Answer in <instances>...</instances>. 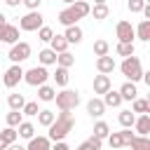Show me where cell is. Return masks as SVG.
Masks as SVG:
<instances>
[{"instance_id":"6da1fadb","label":"cell","mask_w":150,"mask_h":150,"mask_svg":"<svg viewBox=\"0 0 150 150\" xmlns=\"http://www.w3.org/2000/svg\"><path fill=\"white\" fill-rule=\"evenodd\" d=\"M47 129H49L47 138H49L52 143H54V141H66V136L75 129V117H73V112H70V110H61Z\"/></svg>"},{"instance_id":"7a4b0ae2","label":"cell","mask_w":150,"mask_h":150,"mask_svg":"<svg viewBox=\"0 0 150 150\" xmlns=\"http://www.w3.org/2000/svg\"><path fill=\"white\" fill-rule=\"evenodd\" d=\"M89 9H91V5H89L87 0H75L73 5H68L66 9L59 12V23H61V26H73V23H77L80 19L89 16Z\"/></svg>"},{"instance_id":"3957f363","label":"cell","mask_w":150,"mask_h":150,"mask_svg":"<svg viewBox=\"0 0 150 150\" xmlns=\"http://www.w3.org/2000/svg\"><path fill=\"white\" fill-rule=\"evenodd\" d=\"M120 70H122V75L129 80V82H138L141 77H143V63H141V59L138 56H124V61L120 63Z\"/></svg>"},{"instance_id":"277c9868","label":"cell","mask_w":150,"mask_h":150,"mask_svg":"<svg viewBox=\"0 0 150 150\" xmlns=\"http://www.w3.org/2000/svg\"><path fill=\"white\" fill-rule=\"evenodd\" d=\"M54 101H56V108H59V110H75V108L80 105V91L63 87L61 91H56Z\"/></svg>"},{"instance_id":"5b68a950","label":"cell","mask_w":150,"mask_h":150,"mask_svg":"<svg viewBox=\"0 0 150 150\" xmlns=\"http://www.w3.org/2000/svg\"><path fill=\"white\" fill-rule=\"evenodd\" d=\"M40 26H45V16L40 14V9H30L19 19V28L26 33H35Z\"/></svg>"},{"instance_id":"8992f818","label":"cell","mask_w":150,"mask_h":150,"mask_svg":"<svg viewBox=\"0 0 150 150\" xmlns=\"http://www.w3.org/2000/svg\"><path fill=\"white\" fill-rule=\"evenodd\" d=\"M47 80H49L47 66H33V68L23 70V82L30 84V87H40V84H45Z\"/></svg>"},{"instance_id":"52a82bcc","label":"cell","mask_w":150,"mask_h":150,"mask_svg":"<svg viewBox=\"0 0 150 150\" xmlns=\"http://www.w3.org/2000/svg\"><path fill=\"white\" fill-rule=\"evenodd\" d=\"M7 59H9L12 63H23L26 59H30V45H28V42H23V40L14 42V45L9 47Z\"/></svg>"},{"instance_id":"ba28073f","label":"cell","mask_w":150,"mask_h":150,"mask_svg":"<svg viewBox=\"0 0 150 150\" xmlns=\"http://www.w3.org/2000/svg\"><path fill=\"white\" fill-rule=\"evenodd\" d=\"M21 80H23V68H21V63H12V66L5 70V75H2V84H5L7 89H14Z\"/></svg>"},{"instance_id":"9c48e42d","label":"cell","mask_w":150,"mask_h":150,"mask_svg":"<svg viewBox=\"0 0 150 150\" xmlns=\"http://www.w3.org/2000/svg\"><path fill=\"white\" fill-rule=\"evenodd\" d=\"M115 35H117V42H134L136 33H134L131 21H127V19L117 21V26H115Z\"/></svg>"},{"instance_id":"30bf717a","label":"cell","mask_w":150,"mask_h":150,"mask_svg":"<svg viewBox=\"0 0 150 150\" xmlns=\"http://www.w3.org/2000/svg\"><path fill=\"white\" fill-rule=\"evenodd\" d=\"M14 42H19V26L5 21L0 26V45H14Z\"/></svg>"},{"instance_id":"8fae6325","label":"cell","mask_w":150,"mask_h":150,"mask_svg":"<svg viewBox=\"0 0 150 150\" xmlns=\"http://www.w3.org/2000/svg\"><path fill=\"white\" fill-rule=\"evenodd\" d=\"M115 68H117V63H115V59H112L110 54H105V56H96V70H98V73L110 75Z\"/></svg>"},{"instance_id":"7c38bea8","label":"cell","mask_w":150,"mask_h":150,"mask_svg":"<svg viewBox=\"0 0 150 150\" xmlns=\"http://www.w3.org/2000/svg\"><path fill=\"white\" fill-rule=\"evenodd\" d=\"M91 87H94V94H105L110 87H112V82H110V75H103V73H98V75H94V82H91Z\"/></svg>"},{"instance_id":"4fadbf2b","label":"cell","mask_w":150,"mask_h":150,"mask_svg":"<svg viewBox=\"0 0 150 150\" xmlns=\"http://www.w3.org/2000/svg\"><path fill=\"white\" fill-rule=\"evenodd\" d=\"M63 38L68 40V45H80V42H82V38H84V30H82L77 23H73V26H66Z\"/></svg>"},{"instance_id":"5bb4252c","label":"cell","mask_w":150,"mask_h":150,"mask_svg":"<svg viewBox=\"0 0 150 150\" xmlns=\"http://www.w3.org/2000/svg\"><path fill=\"white\" fill-rule=\"evenodd\" d=\"M87 112H89V117H101L103 112H105V103L98 98V96H94V98H89L87 101Z\"/></svg>"},{"instance_id":"9a60e30c","label":"cell","mask_w":150,"mask_h":150,"mask_svg":"<svg viewBox=\"0 0 150 150\" xmlns=\"http://www.w3.org/2000/svg\"><path fill=\"white\" fill-rule=\"evenodd\" d=\"M134 129H136L138 136H148V134H150V112L138 115V117L134 120Z\"/></svg>"},{"instance_id":"2e32d148","label":"cell","mask_w":150,"mask_h":150,"mask_svg":"<svg viewBox=\"0 0 150 150\" xmlns=\"http://www.w3.org/2000/svg\"><path fill=\"white\" fill-rule=\"evenodd\" d=\"M117 91H120L122 101H134V98L138 96V87H136V82H129V80H127V82H124Z\"/></svg>"},{"instance_id":"e0dca14e","label":"cell","mask_w":150,"mask_h":150,"mask_svg":"<svg viewBox=\"0 0 150 150\" xmlns=\"http://www.w3.org/2000/svg\"><path fill=\"white\" fill-rule=\"evenodd\" d=\"M103 103H105V108H120L122 105V96H120V91H115L112 87L103 94V98H101Z\"/></svg>"},{"instance_id":"ac0fdd59","label":"cell","mask_w":150,"mask_h":150,"mask_svg":"<svg viewBox=\"0 0 150 150\" xmlns=\"http://www.w3.org/2000/svg\"><path fill=\"white\" fill-rule=\"evenodd\" d=\"M52 148V141L47 136H33L26 145V150H49Z\"/></svg>"},{"instance_id":"d6986e66","label":"cell","mask_w":150,"mask_h":150,"mask_svg":"<svg viewBox=\"0 0 150 150\" xmlns=\"http://www.w3.org/2000/svg\"><path fill=\"white\" fill-rule=\"evenodd\" d=\"M38 61H40V66H56V52L45 47L38 52Z\"/></svg>"},{"instance_id":"ffe728a7","label":"cell","mask_w":150,"mask_h":150,"mask_svg":"<svg viewBox=\"0 0 150 150\" xmlns=\"http://www.w3.org/2000/svg\"><path fill=\"white\" fill-rule=\"evenodd\" d=\"M134 33H136V38H138L141 42H150V19H143V21L134 28Z\"/></svg>"},{"instance_id":"44dd1931","label":"cell","mask_w":150,"mask_h":150,"mask_svg":"<svg viewBox=\"0 0 150 150\" xmlns=\"http://www.w3.org/2000/svg\"><path fill=\"white\" fill-rule=\"evenodd\" d=\"M49 49H54L56 54H61V52H68V40H66L63 35L54 33V35H52V40H49Z\"/></svg>"},{"instance_id":"7402d4cb","label":"cell","mask_w":150,"mask_h":150,"mask_svg":"<svg viewBox=\"0 0 150 150\" xmlns=\"http://www.w3.org/2000/svg\"><path fill=\"white\" fill-rule=\"evenodd\" d=\"M54 96H56V89L52 87V84H40L38 87V98L42 101V103H49V101H54Z\"/></svg>"},{"instance_id":"603a6c76","label":"cell","mask_w":150,"mask_h":150,"mask_svg":"<svg viewBox=\"0 0 150 150\" xmlns=\"http://www.w3.org/2000/svg\"><path fill=\"white\" fill-rule=\"evenodd\" d=\"M16 134H19L21 138L30 141V138L35 136V124H33V122H26V120H21V122H19V127H16Z\"/></svg>"},{"instance_id":"cb8c5ba5","label":"cell","mask_w":150,"mask_h":150,"mask_svg":"<svg viewBox=\"0 0 150 150\" xmlns=\"http://www.w3.org/2000/svg\"><path fill=\"white\" fill-rule=\"evenodd\" d=\"M129 148H131V150H150V136H138V134H134V138L129 141Z\"/></svg>"},{"instance_id":"d4e9b609","label":"cell","mask_w":150,"mask_h":150,"mask_svg":"<svg viewBox=\"0 0 150 150\" xmlns=\"http://www.w3.org/2000/svg\"><path fill=\"white\" fill-rule=\"evenodd\" d=\"M49 77H54L56 87H68V80H70L68 68H61V66H56V73H54V75H49Z\"/></svg>"},{"instance_id":"484cf974","label":"cell","mask_w":150,"mask_h":150,"mask_svg":"<svg viewBox=\"0 0 150 150\" xmlns=\"http://www.w3.org/2000/svg\"><path fill=\"white\" fill-rule=\"evenodd\" d=\"M131 112H138V115H145V112H150V101L148 98H134L131 101Z\"/></svg>"},{"instance_id":"4316f807","label":"cell","mask_w":150,"mask_h":150,"mask_svg":"<svg viewBox=\"0 0 150 150\" xmlns=\"http://www.w3.org/2000/svg\"><path fill=\"white\" fill-rule=\"evenodd\" d=\"M105 141H108V145H110L112 150H120V148H124V136H122V131H110Z\"/></svg>"},{"instance_id":"83f0119b","label":"cell","mask_w":150,"mask_h":150,"mask_svg":"<svg viewBox=\"0 0 150 150\" xmlns=\"http://www.w3.org/2000/svg\"><path fill=\"white\" fill-rule=\"evenodd\" d=\"M89 14H94V19H96V21H103V19H108L110 9H108V5H105V2H101V5H94V7L89 9Z\"/></svg>"},{"instance_id":"f1b7e54d","label":"cell","mask_w":150,"mask_h":150,"mask_svg":"<svg viewBox=\"0 0 150 150\" xmlns=\"http://www.w3.org/2000/svg\"><path fill=\"white\" fill-rule=\"evenodd\" d=\"M35 117H38V124H40V127H49V124L54 122L56 112H52V110H47V108H45V110H38V115H35Z\"/></svg>"},{"instance_id":"f546056e","label":"cell","mask_w":150,"mask_h":150,"mask_svg":"<svg viewBox=\"0 0 150 150\" xmlns=\"http://www.w3.org/2000/svg\"><path fill=\"white\" fill-rule=\"evenodd\" d=\"M23 103H26L23 94H9V96H7V105H9V110H21Z\"/></svg>"},{"instance_id":"4dcf8cb0","label":"cell","mask_w":150,"mask_h":150,"mask_svg":"<svg viewBox=\"0 0 150 150\" xmlns=\"http://www.w3.org/2000/svg\"><path fill=\"white\" fill-rule=\"evenodd\" d=\"M108 134H110V127H108V122L98 120V122L94 124V136H96V138H101V141H105V138H108Z\"/></svg>"},{"instance_id":"1f68e13d","label":"cell","mask_w":150,"mask_h":150,"mask_svg":"<svg viewBox=\"0 0 150 150\" xmlns=\"http://www.w3.org/2000/svg\"><path fill=\"white\" fill-rule=\"evenodd\" d=\"M19 138V134H16V129L14 127H5L2 131H0V141L5 143V145H9V143H14Z\"/></svg>"},{"instance_id":"d6a6232c","label":"cell","mask_w":150,"mask_h":150,"mask_svg":"<svg viewBox=\"0 0 150 150\" xmlns=\"http://www.w3.org/2000/svg\"><path fill=\"white\" fill-rule=\"evenodd\" d=\"M75 63V56L70 54V52H61V54H56V66H61V68H70Z\"/></svg>"},{"instance_id":"836d02e7","label":"cell","mask_w":150,"mask_h":150,"mask_svg":"<svg viewBox=\"0 0 150 150\" xmlns=\"http://www.w3.org/2000/svg\"><path fill=\"white\" fill-rule=\"evenodd\" d=\"M21 120H23V112H21V110H9V112L5 115L7 127H14V129L19 127V122H21Z\"/></svg>"},{"instance_id":"e575fe53","label":"cell","mask_w":150,"mask_h":150,"mask_svg":"<svg viewBox=\"0 0 150 150\" xmlns=\"http://www.w3.org/2000/svg\"><path fill=\"white\" fill-rule=\"evenodd\" d=\"M117 120H120V124H122V129H127V127H134V120H136V112H131V110H122V112L117 115Z\"/></svg>"},{"instance_id":"d590c367","label":"cell","mask_w":150,"mask_h":150,"mask_svg":"<svg viewBox=\"0 0 150 150\" xmlns=\"http://www.w3.org/2000/svg\"><path fill=\"white\" fill-rule=\"evenodd\" d=\"M94 54H96V56H105V54H110V45H108V40H96V42H94Z\"/></svg>"},{"instance_id":"8d00e7d4","label":"cell","mask_w":150,"mask_h":150,"mask_svg":"<svg viewBox=\"0 0 150 150\" xmlns=\"http://www.w3.org/2000/svg\"><path fill=\"white\" fill-rule=\"evenodd\" d=\"M115 52H117V56H131L134 54V42H117Z\"/></svg>"},{"instance_id":"74e56055","label":"cell","mask_w":150,"mask_h":150,"mask_svg":"<svg viewBox=\"0 0 150 150\" xmlns=\"http://www.w3.org/2000/svg\"><path fill=\"white\" fill-rule=\"evenodd\" d=\"M38 110H40V108H38V101H26V103H23V108H21V112H23V115H28V117H35V115H38Z\"/></svg>"},{"instance_id":"f35d334b","label":"cell","mask_w":150,"mask_h":150,"mask_svg":"<svg viewBox=\"0 0 150 150\" xmlns=\"http://www.w3.org/2000/svg\"><path fill=\"white\" fill-rule=\"evenodd\" d=\"M35 33H38V40H42V42H49V40H52V35H54V30H52L49 26H40Z\"/></svg>"},{"instance_id":"ab89813d","label":"cell","mask_w":150,"mask_h":150,"mask_svg":"<svg viewBox=\"0 0 150 150\" xmlns=\"http://www.w3.org/2000/svg\"><path fill=\"white\" fill-rule=\"evenodd\" d=\"M84 145H87V150H101V145H103V141H101V138H96V136L91 134V136H89V138L84 141Z\"/></svg>"},{"instance_id":"60d3db41","label":"cell","mask_w":150,"mask_h":150,"mask_svg":"<svg viewBox=\"0 0 150 150\" xmlns=\"http://www.w3.org/2000/svg\"><path fill=\"white\" fill-rule=\"evenodd\" d=\"M127 7H129V12H131V14H138V12L145 7V2H143V0H129V2H127Z\"/></svg>"},{"instance_id":"b9f144b4","label":"cell","mask_w":150,"mask_h":150,"mask_svg":"<svg viewBox=\"0 0 150 150\" xmlns=\"http://www.w3.org/2000/svg\"><path fill=\"white\" fill-rule=\"evenodd\" d=\"M21 5L30 12V9H40V5H42V0H21Z\"/></svg>"},{"instance_id":"7bdbcfd3","label":"cell","mask_w":150,"mask_h":150,"mask_svg":"<svg viewBox=\"0 0 150 150\" xmlns=\"http://www.w3.org/2000/svg\"><path fill=\"white\" fill-rule=\"evenodd\" d=\"M49 150H70V145H68L66 141H54V145H52Z\"/></svg>"},{"instance_id":"ee69618b","label":"cell","mask_w":150,"mask_h":150,"mask_svg":"<svg viewBox=\"0 0 150 150\" xmlns=\"http://www.w3.org/2000/svg\"><path fill=\"white\" fill-rule=\"evenodd\" d=\"M7 150H26V145H21V143H16V141H14V143H9V145H7Z\"/></svg>"},{"instance_id":"f6af8a7d","label":"cell","mask_w":150,"mask_h":150,"mask_svg":"<svg viewBox=\"0 0 150 150\" xmlns=\"http://www.w3.org/2000/svg\"><path fill=\"white\" fill-rule=\"evenodd\" d=\"M5 5H7V7H19L21 0H5Z\"/></svg>"},{"instance_id":"bcb514c9","label":"cell","mask_w":150,"mask_h":150,"mask_svg":"<svg viewBox=\"0 0 150 150\" xmlns=\"http://www.w3.org/2000/svg\"><path fill=\"white\" fill-rule=\"evenodd\" d=\"M70 150H73V148H70ZM75 150H87V145H84V143H80V145H77Z\"/></svg>"},{"instance_id":"7dc6e473","label":"cell","mask_w":150,"mask_h":150,"mask_svg":"<svg viewBox=\"0 0 150 150\" xmlns=\"http://www.w3.org/2000/svg\"><path fill=\"white\" fill-rule=\"evenodd\" d=\"M5 21H7V16H5V14H2V12H0V26H2V23H5Z\"/></svg>"},{"instance_id":"c3c4849f","label":"cell","mask_w":150,"mask_h":150,"mask_svg":"<svg viewBox=\"0 0 150 150\" xmlns=\"http://www.w3.org/2000/svg\"><path fill=\"white\" fill-rule=\"evenodd\" d=\"M101 2H105V0H94V5H101Z\"/></svg>"},{"instance_id":"681fc988","label":"cell","mask_w":150,"mask_h":150,"mask_svg":"<svg viewBox=\"0 0 150 150\" xmlns=\"http://www.w3.org/2000/svg\"><path fill=\"white\" fill-rule=\"evenodd\" d=\"M63 2H66V5H73V2H75V0H63Z\"/></svg>"},{"instance_id":"f907efd6","label":"cell","mask_w":150,"mask_h":150,"mask_svg":"<svg viewBox=\"0 0 150 150\" xmlns=\"http://www.w3.org/2000/svg\"><path fill=\"white\" fill-rule=\"evenodd\" d=\"M143 2H150V0H143Z\"/></svg>"}]
</instances>
